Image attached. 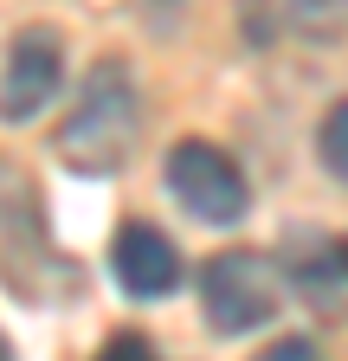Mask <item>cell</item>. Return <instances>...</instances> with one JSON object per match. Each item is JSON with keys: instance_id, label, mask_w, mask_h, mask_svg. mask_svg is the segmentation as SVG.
I'll list each match as a JSON object with an SVG mask.
<instances>
[{"instance_id": "cell-5", "label": "cell", "mask_w": 348, "mask_h": 361, "mask_svg": "<svg viewBox=\"0 0 348 361\" xmlns=\"http://www.w3.org/2000/svg\"><path fill=\"white\" fill-rule=\"evenodd\" d=\"M110 271H116V284L129 297H168L174 284H181V252H174V239L161 233V226L149 219H129L116 226V239H110Z\"/></svg>"}, {"instance_id": "cell-3", "label": "cell", "mask_w": 348, "mask_h": 361, "mask_svg": "<svg viewBox=\"0 0 348 361\" xmlns=\"http://www.w3.org/2000/svg\"><path fill=\"white\" fill-rule=\"evenodd\" d=\"M200 303H206V323L220 336H245L258 323H271V310H278L271 258H258V252H213L200 264Z\"/></svg>"}, {"instance_id": "cell-2", "label": "cell", "mask_w": 348, "mask_h": 361, "mask_svg": "<svg viewBox=\"0 0 348 361\" xmlns=\"http://www.w3.org/2000/svg\"><path fill=\"white\" fill-rule=\"evenodd\" d=\"M168 194L181 200L194 219H206V226H232L251 207V188H245L239 161L220 142H200V135H187V142L168 149Z\"/></svg>"}, {"instance_id": "cell-9", "label": "cell", "mask_w": 348, "mask_h": 361, "mask_svg": "<svg viewBox=\"0 0 348 361\" xmlns=\"http://www.w3.org/2000/svg\"><path fill=\"white\" fill-rule=\"evenodd\" d=\"M335 271H348V245H335Z\"/></svg>"}, {"instance_id": "cell-8", "label": "cell", "mask_w": 348, "mask_h": 361, "mask_svg": "<svg viewBox=\"0 0 348 361\" xmlns=\"http://www.w3.org/2000/svg\"><path fill=\"white\" fill-rule=\"evenodd\" d=\"M258 361H316V342H310V336H278Z\"/></svg>"}, {"instance_id": "cell-6", "label": "cell", "mask_w": 348, "mask_h": 361, "mask_svg": "<svg viewBox=\"0 0 348 361\" xmlns=\"http://www.w3.org/2000/svg\"><path fill=\"white\" fill-rule=\"evenodd\" d=\"M316 155H323V168L348 188V97L323 116V129H316Z\"/></svg>"}, {"instance_id": "cell-7", "label": "cell", "mask_w": 348, "mask_h": 361, "mask_svg": "<svg viewBox=\"0 0 348 361\" xmlns=\"http://www.w3.org/2000/svg\"><path fill=\"white\" fill-rule=\"evenodd\" d=\"M97 361H155V342L136 336V329H123V336H110V342L97 348Z\"/></svg>"}, {"instance_id": "cell-1", "label": "cell", "mask_w": 348, "mask_h": 361, "mask_svg": "<svg viewBox=\"0 0 348 361\" xmlns=\"http://www.w3.org/2000/svg\"><path fill=\"white\" fill-rule=\"evenodd\" d=\"M136 129H142V97L129 71L116 59H104L77 90V110L58 123V155L77 174H116L136 149Z\"/></svg>"}, {"instance_id": "cell-10", "label": "cell", "mask_w": 348, "mask_h": 361, "mask_svg": "<svg viewBox=\"0 0 348 361\" xmlns=\"http://www.w3.org/2000/svg\"><path fill=\"white\" fill-rule=\"evenodd\" d=\"M0 361H13V342H7V336H0Z\"/></svg>"}, {"instance_id": "cell-4", "label": "cell", "mask_w": 348, "mask_h": 361, "mask_svg": "<svg viewBox=\"0 0 348 361\" xmlns=\"http://www.w3.org/2000/svg\"><path fill=\"white\" fill-rule=\"evenodd\" d=\"M58 78H65V39L52 26H20L7 65H0V123H32L58 97Z\"/></svg>"}]
</instances>
